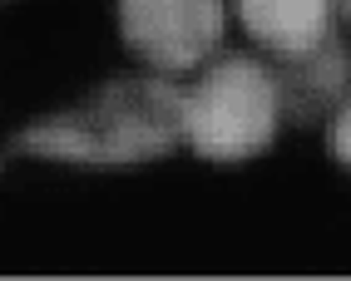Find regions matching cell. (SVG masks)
<instances>
[{"label": "cell", "instance_id": "cell-1", "mask_svg": "<svg viewBox=\"0 0 351 281\" xmlns=\"http://www.w3.org/2000/svg\"><path fill=\"white\" fill-rule=\"evenodd\" d=\"M183 144V89L169 79H114L75 113L20 133V148L60 163H144Z\"/></svg>", "mask_w": 351, "mask_h": 281}, {"label": "cell", "instance_id": "cell-2", "mask_svg": "<svg viewBox=\"0 0 351 281\" xmlns=\"http://www.w3.org/2000/svg\"><path fill=\"white\" fill-rule=\"evenodd\" d=\"M277 124H282L277 79L247 55L218 59L183 94V138L198 158L243 163L272 144Z\"/></svg>", "mask_w": 351, "mask_h": 281}, {"label": "cell", "instance_id": "cell-3", "mask_svg": "<svg viewBox=\"0 0 351 281\" xmlns=\"http://www.w3.org/2000/svg\"><path fill=\"white\" fill-rule=\"evenodd\" d=\"M223 0H119L124 44L163 75H189L223 44Z\"/></svg>", "mask_w": 351, "mask_h": 281}, {"label": "cell", "instance_id": "cell-4", "mask_svg": "<svg viewBox=\"0 0 351 281\" xmlns=\"http://www.w3.org/2000/svg\"><path fill=\"white\" fill-rule=\"evenodd\" d=\"M277 79V104H282V119H326L337 113L346 89H351V55L337 35H326L317 50H302V55H282L272 69Z\"/></svg>", "mask_w": 351, "mask_h": 281}, {"label": "cell", "instance_id": "cell-5", "mask_svg": "<svg viewBox=\"0 0 351 281\" xmlns=\"http://www.w3.org/2000/svg\"><path fill=\"white\" fill-rule=\"evenodd\" d=\"M332 5L337 0H238V15L247 35L267 55H302L332 35Z\"/></svg>", "mask_w": 351, "mask_h": 281}, {"label": "cell", "instance_id": "cell-6", "mask_svg": "<svg viewBox=\"0 0 351 281\" xmlns=\"http://www.w3.org/2000/svg\"><path fill=\"white\" fill-rule=\"evenodd\" d=\"M326 144H332V158L351 168V104H341L332 113V129H326Z\"/></svg>", "mask_w": 351, "mask_h": 281}, {"label": "cell", "instance_id": "cell-7", "mask_svg": "<svg viewBox=\"0 0 351 281\" xmlns=\"http://www.w3.org/2000/svg\"><path fill=\"white\" fill-rule=\"evenodd\" d=\"M337 5H341V10H346V20H351V0H337Z\"/></svg>", "mask_w": 351, "mask_h": 281}]
</instances>
